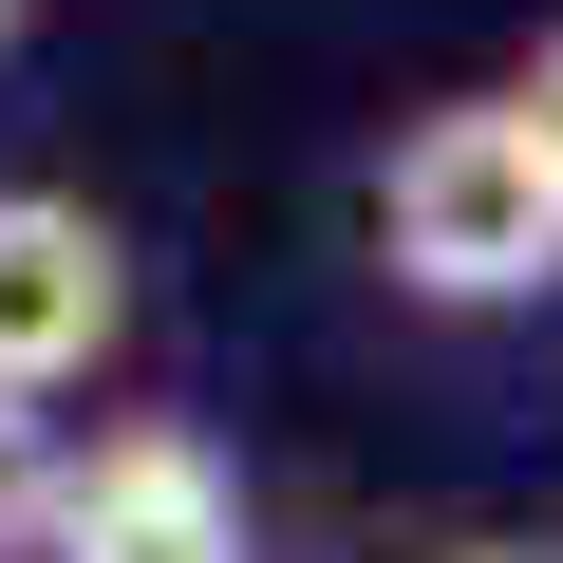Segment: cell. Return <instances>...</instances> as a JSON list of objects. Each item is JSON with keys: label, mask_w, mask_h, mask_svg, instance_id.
<instances>
[{"label": "cell", "mask_w": 563, "mask_h": 563, "mask_svg": "<svg viewBox=\"0 0 563 563\" xmlns=\"http://www.w3.org/2000/svg\"><path fill=\"white\" fill-rule=\"evenodd\" d=\"M376 282L432 320H507L563 282V151L526 132V95H432L376 169Z\"/></svg>", "instance_id": "1"}, {"label": "cell", "mask_w": 563, "mask_h": 563, "mask_svg": "<svg viewBox=\"0 0 563 563\" xmlns=\"http://www.w3.org/2000/svg\"><path fill=\"white\" fill-rule=\"evenodd\" d=\"M38 563H244V470L188 413H113L57 470V544Z\"/></svg>", "instance_id": "2"}, {"label": "cell", "mask_w": 563, "mask_h": 563, "mask_svg": "<svg viewBox=\"0 0 563 563\" xmlns=\"http://www.w3.org/2000/svg\"><path fill=\"white\" fill-rule=\"evenodd\" d=\"M132 339V244L76 188H0V395H76Z\"/></svg>", "instance_id": "3"}, {"label": "cell", "mask_w": 563, "mask_h": 563, "mask_svg": "<svg viewBox=\"0 0 563 563\" xmlns=\"http://www.w3.org/2000/svg\"><path fill=\"white\" fill-rule=\"evenodd\" d=\"M57 470H76L57 413H38V395H0V563H38V544H57Z\"/></svg>", "instance_id": "4"}, {"label": "cell", "mask_w": 563, "mask_h": 563, "mask_svg": "<svg viewBox=\"0 0 563 563\" xmlns=\"http://www.w3.org/2000/svg\"><path fill=\"white\" fill-rule=\"evenodd\" d=\"M507 95H526V132H544V151H563V20H544V38H526V76H507Z\"/></svg>", "instance_id": "5"}, {"label": "cell", "mask_w": 563, "mask_h": 563, "mask_svg": "<svg viewBox=\"0 0 563 563\" xmlns=\"http://www.w3.org/2000/svg\"><path fill=\"white\" fill-rule=\"evenodd\" d=\"M20 38H38V0H0V57H20Z\"/></svg>", "instance_id": "6"}]
</instances>
